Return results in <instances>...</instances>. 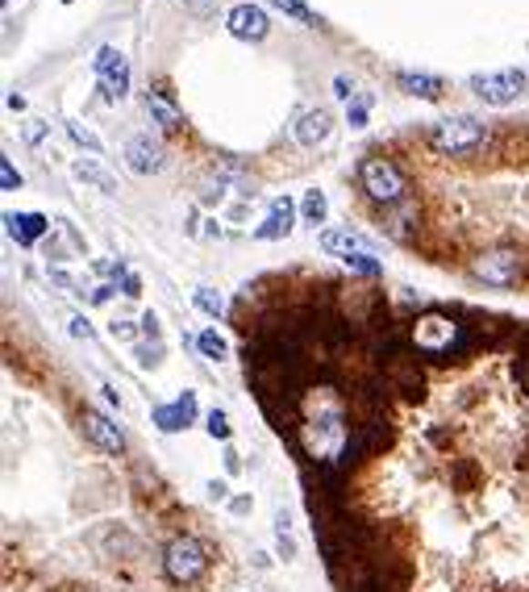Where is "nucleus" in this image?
Instances as JSON below:
<instances>
[{
	"label": "nucleus",
	"mask_w": 529,
	"mask_h": 592,
	"mask_svg": "<svg viewBox=\"0 0 529 592\" xmlns=\"http://www.w3.org/2000/svg\"><path fill=\"white\" fill-rule=\"evenodd\" d=\"M296 438H300L304 454L313 464H342L351 446V417H346L342 396L333 393L330 384H309L296 396V422H292Z\"/></svg>",
	"instance_id": "nucleus-1"
},
{
	"label": "nucleus",
	"mask_w": 529,
	"mask_h": 592,
	"mask_svg": "<svg viewBox=\"0 0 529 592\" xmlns=\"http://www.w3.org/2000/svg\"><path fill=\"white\" fill-rule=\"evenodd\" d=\"M409 342L422 351L425 359H454L459 351H467V326L451 313H422L409 330Z\"/></svg>",
	"instance_id": "nucleus-2"
},
{
	"label": "nucleus",
	"mask_w": 529,
	"mask_h": 592,
	"mask_svg": "<svg viewBox=\"0 0 529 592\" xmlns=\"http://www.w3.org/2000/svg\"><path fill=\"white\" fill-rule=\"evenodd\" d=\"M359 184H363V192L375 200V205L392 209L404 200V192H409V184H404V171L396 168L392 158L383 155H371L359 163Z\"/></svg>",
	"instance_id": "nucleus-3"
},
{
	"label": "nucleus",
	"mask_w": 529,
	"mask_h": 592,
	"mask_svg": "<svg viewBox=\"0 0 529 592\" xmlns=\"http://www.w3.org/2000/svg\"><path fill=\"white\" fill-rule=\"evenodd\" d=\"M163 572L171 584H197L200 576L209 572V551L200 538L192 534H179L163 546Z\"/></svg>",
	"instance_id": "nucleus-4"
},
{
	"label": "nucleus",
	"mask_w": 529,
	"mask_h": 592,
	"mask_svg": "<svg viewBox=\"0 0 529 592\" xmlns=\"http://www.w3.org/2000/svg\"><path fill=\"white\" fill-rule=\"evenodd\" d=\"M430 142H433V150H442V155L463 158V155H475V150L488 142V126L475 121V117H446L430 129Z\"/></svg>",
	"instance_id": "nucleus-5"
},
{
	"label": "nucleus",
	"mask_w": 529,
	"mask_h": 592,
	"mask_svg": "<svg viewBox=\"0 0 529 592\" xmlns=\"http://www.w3.org/2000/svg\"><path fill=\"white\" fill-rule=\"evenodd\" d=\"M471 276L483 280L488 288H513L525 280V259H521L517 247H496L483 250L475 263H471Z\"/></svg>",
	"instance_id": "nucleus-6"
},
{
	"label": "nucleus",
	"mask_w": 529,
	"mask_h": 592,
	"mask_svg": "<svg viewBox=\"0 0 529 592\" xmlns=\"http://www.w3.org/2000/svg\"><path fill=\"white\" fill-rule=\"evenodd\" d=\"M525 71L517 67H504V71H480V76H471V92L483 100V105H492V109H504V105H513V100L525 92Z\"/></svg>",
	"instance_id": "nucleus-7"
},
{
	"label": "nucleus",
	"mask_w": 529,
	"mask_h": 592,
	"mask_svg": "<svg viewBox=\"0 0 529 592\" xmlns=\"http://www.w3.org/2000/svg\"><path fill=\"white\" fill-rule=\"evenodd\" d=\"M92 71H97L100 92H105L108 105L126 100V92H129V63H126V55H121L117 46H100L97 59H92Z\"/></svg>",
	"instance_id": "nucleus-8"
},
{
	"label": "nucleus",
	"mask_w": 529,
	"mask_h": 592,
	"mask_svg": "<svg viewBox=\"0 0 529 592\" xmlns=\"http://www.w3.org/2000/svg\"><path fill=\"white\" fill-rule=\"evenodd\" d=\"M126 163L134 176H158V171L167 168V150L158 138H150V134H134V138L126 142Z\"/></svg>",
	"instance_id": "nucleus-9"
},
{
	"label": "nucleus",
	"mask_w": 529,
	"mask_h": 592,
	"mask_svg": "<svg viewBox=\"0 0 529 592\" xmlns=\"http://www.w3.org/2000/svg\"><path fill=\"white\" fill-rule=\"evenodd\" d=\"M79 425H84L88 443L100 446V451H108V454H121V451H126V430H121L113 417L100 413V409H84V413H79Z\"/></svg>",
	"instance_id": "nucleus-10"
},
{
	"label": "nucleus",
	"mask_w": 529,
	"mask_h": 592,
	"mask_svg": "<svg viewBox=\"0 0 529 592\" xmlns=\"http://www.w3.org/2000/svg\"><path fill=\"white\" fill-rule=\"evenodd\" d=\"M155 425L163 430V434H179V430H188V425L197 422V393H179L171 405H155Z\"/></svg>",
	"instance_id": "nucleus-11"
},
{
	"label": "nucleus",
	"mask_w": 529,
	"mask_h": 592,
	"mask_svg": "<svg viewBox=\"0 0 529 592\" xmlns=\"http://www.w3.org/2000/svg\"><path fill=\"white\" fill-rule=\"evenodd\" d=\"M226 30L234 34V38H242V42H259V38H267L271 21H267V13L259 9V5H238V9H229Z\"/></svg>",
	"instance_id": "nucleus-12"
},
{
	"label": "nucleus",
	"mask_w": 529,
	"mask_h": 592,
	"mask_svg": "<svg viewBox=\"0 0 529 592\" xmlns=\"http://www.w3.org/2000/svg\"><path fill=\"white\" fill-rule=\"evenodd\" d=\"M292 221H296L292 197H275L271 209H267V218L255 226V238H259V242H275V238H288V234H292Z\"/></svg>",
	"instance_id": "nucleus-13"
},
{
	"label": "nucleus",
	"mask_w": 529,
	"mask_h": 592,
	"mask_svg": "<svg viewBox=\"0 0 529 592\" xmlns=\"http://www.w3.org/2000/svg\"><path fill=\"white\" fill-rule=\"evenodd\" d=\"M147 113L155 117V126L163 129V134H176L179 121H184V113H179L176 97L167 92V84H155V88L147 92Z\"/></svg>",
	"instance_id": "nucleus-14"
},
{
	"label": "nucleus",
	"mask_w": 529,
	"mask_h": 592,
	"mask_svg": "<svg viewBox=\"0 0 529 592\" xmlns=\"http://www.w3.org/2000/svg\"><path fill=\"white\" fill-rule=\"evenodd\" d=\"M330 129H333V117H330V109H309V113H300L296 117V142L300 147H317V142H325L330 138Z\"/></svg>",
	"instance_id": "nucleus-15"
},
{
	"label": "nucleus",
	"mask_w": 529,
	"mask_h": 592,
	"mask_svg": "<svg viewBox=\"0 0 529 592\" xmlns=\"http://www.w3.org/2000/svg\"><path fill=\"white\" fill-rule=\"evenodd\" d=\"M5 226H9V238H17L21 247H34L50 230V221L42 213H5Z\"/></svg>",
	"instance_id": "nucleus-16"
},
{
	"label": "nucleus",
	"mask_w": 529,
	"mask_h": 592,
	"mask_svg": "<svg viewBox=\"0 0 529 592\" xmlns=\"http://www.w3.org/2000/svg\"><path fill=\"white\" fill-rule=\"evenodd\" d=\"M396 84H401L409 97H422V100H438L442 97V79L425 76V71H396Z\"/></svg>",
	"instance_id": "nucleus-17"
},
{
	"label": "nucleus",
	"mask_w": 529,
	"mask_h": 592,
	"mask_svg": "<svg viewBox=\"0 0 529 592\" xmlns=\"http://www.w3.org/2000/svg\"><path fill=\"white\" fill-rule=\"evenodd\" d=\"M321 250H330V255H354V250H371L367 247L363 234H354V230H325L321 234Z\"/></svg>",
	"instance_id": "nucleus-18"
},
{
	"label": "nucleus",
	"mask_w": 529,
	"mask_h": 592,
	"mask_svg": "<svg viewBox=\"0 0 529 592\" xmlns=\"http://www.w3.org/2000/svg\"><path fill=\"white\" fill-rule=\"evenodd\" d=\"M71 171H76V176L84 179V184H97L100 192H105V197H117V179L108 176L105 168H97L92 158H76V163H71Z\"/></svg>",
	"instance_id": "nucleus-19"
},
{
	"label": "nucleus",
	"mask_w": 529,
	"mask_h": 592,
	"mask_svg": "<svg viewBox=\"0 0 529 592\" xmlns=\"http://www.w3.org/2000/svg\"><path fill=\"white\" fill-rule=\"evenodd\" d=\"M325 213H330V200H325V192H317V188H309L300 200V218L309 221V226H321Z\"/></svg>",
	"instance_id": "nucleus-20"
},
{
	"label": "nucleus",
	"mask_w": 529,
	"mask_h": 592,
	"mask_svg": "<svg viewBox=\"0 0 529 592\" xmlns=\"http://www.w3.org/2000/svg\"><path fill=\"white\" fill-rule=\"evenodd\" d=\"M342 263L351 267V271H359V276H380L383 271V263L371 255V250H354V255H346Z\"/></svg>",
	"instance_id": "nucleus-21"
},
{
	"label": "nucleus",
	"mask_w": 529,
	"mask_h": 592,
	"mask_svg": "<svg viewBox=\"0 0 529 592\" xmlns=\"http://www.w3.org/2000/svg\"><path fill=\"white\" fill-rule=\"evenodd\" d=\"M197 346H200V355L205 359H226V338L217 334V330H200V338H197Z\"/></svg>",
	"instance_id": "nucleus-22"
},
{
	"label": "nucleus",
	"mask_w": 529,
	"mask_h": 592,
	"mask_svg": "<svg viewBox=\"0 0 529 592\" xmlns=\"http://www.w3.org/2000/svg\"><path fill=\"white\" fill-rule=\"evenodd\" d=\"M192 301H197V309H205L209 317H221V313H226V301H221L213 288H197V292H192Z\"/></svg>",
	"instance_id": "nucleus-23"
},
{
	"label": "nucleus",
	"mask_w": 529,
	"mask_h": 592,
	"mask_svg": "<svg viewBox=\"0 0 529 592\" xmlns=\"http://www.w3.org/2000/svg\"><path fill=\"white\" fill-rule=\"evenodd\" d=\"M205 430L209 434L217 438V443H229V434H234V430H229V417H226V409H209V417H205Z\"/></svg>",
	"instance_id": "nucleus-24"
},
{
	"label": "nucleus",
	"mask_w": 529,
	"mask_h": 592,
	"mask_svg": "<svg viewBox=\"0 0 529 592\" xmlns=\"http://www.w3.org/2000/svg\"><path fill=\"white\" fill-rule=\"evenodd\" d=\"M67 134H71V142H79V147H84V150H92V155H97V150H100V138H97V134H92L88 126H79V121H67Z\"/></svg>",
	"instance_id": "nucleus-25"
},
{
	"label": "nucleus",
	"mask_w": 529,
	"mask_h": 592,
	"mask_svg": "<svg viewBox=\"0 0 529 592\" xmlns=\"http://www.w3.org/2000/svg\"><path fill=\"white\" fill-rule=\"evenodd\" d=\"M275 9L288 13V17H296V21H317V17H313V9H309L304 0H275Z\"/></svg>",
	"instance_id": "nucleus-26"
},
{
	"label": "nucleus",
	"mask_w": 529,
	"mask_h": 592,
	"mask_svg": "<svg viewBox=\"0 0 529 592\" xmlns=\"http://www.w3.org/2000/svg\"><path fill=\"white\" fill-rule=\"evenodd\" d=\"M367 109H371V97H354L351 100V109H346V117H351V126H367Z\"/></svg>",
	"instance_id": "nucleus-27"
},
{
	"label": "nucleus",
	"mask_w": 529,
	"mask_h": 592,
	"mask_svg": "<svg viewBox=\"0 0 529 592\" xmlns=\"http://www.w3.org/2000/svg\"><path fill=\"white\" fill-rule=\"evenodd\" d=\"M0 188H5V192H13V188H21V171L13 168L9 158H0Z\"/></svg>",
	"instance_id": "nucleus-28"
},
{
	"label": "nucleus",
	"mask_w": 529,
	"mask_h": 592,
	"mask_svg": "<svg viewBox=\"0 0 529 592\" xmlns=\"http://www.w3.org/2000/svg\"><path fill=\"white\" fill-rule=\"evenodd\" d=\"M158 355H163V346H137V363H142V367H155L158 363Z\"/></svg>",
	"instance_id": "nucleus-29"
},
{
	"label": "nucleus",
	"mask_w": 529,
	"mask_h": 592,
	"mask_svg": "<svg viewBox=\"0 0 529 592\" xmlns=\"http://www.w3.org/2000/svg\"><path fill=\"white\" fill-rule=\"evenodd\" d=\"M333 97L351 105V100H354V84H351V79H346V76H338V79H333Z\"/></svg>",
	"instance_id": "nucleus-30"
},
{
	"label": "nucleus",
	"mask_w": 529,
	"mask_h": 592,
	"mask_svg": "<svg viewBox=\"0 0 529 592\" xmlns=\"http://www.w3.org/2000/svg\"><path fill=\"white\" fill-rule=\"evenodd\" d=\"M71 334H76V338H92V322H88V317H71Z\"/></svg>",
	"instance_id": "nucleus-31"
},
{
	"label": "nucleus",
	"mask_w": 529,
	"mask_h": 592,
	"mask_svg": "<svg viewBox=\"0 0 529 592\" xmlns=\"http://www.w3.org/2000/svg\"><path fill=\"white\" fill-rule=\"evenodd\" d=\"M275 534H292V514L288 509H275Z\"/></svg>",
	"instance_id": "nucleus-32"
},
{
	"label": "nucleus",
	"mask_w": 529,
	"mask_h": 592,
	"mask_svg": "<svg viewBox=\"0 0 529 592\" xmlns=\"http://www.w3.org/2000/svg\"><path fill=\"white\" fill-rule=\"evenodd\" d=\"M209 496H213V501H226V496H229V484L226 480H209Z\"/></svg>",
	"instance_id": "nucleus-33"
},
{
	"label": "nucleus",
	"mask_w": 529,
	"mask_h": 592,
	"mask_svg": "<svg viewBox=\"0 0 529 592\" xmlns=\"http://www.w3.org/2000/svg\"><path fill=\"white\" fill-rule=\"evenodd\" d=\"M275 538H280V555H284V559H296V543H292V534H275Z\"/></svg>",
	"instance_id": "nucleus-34"
},
{
	"label": "nucleus",
	"mask_w": 529,
	"mask_h": 592,
	"mask_svg": "<svg viewBox=\"0 0 529 592\" xmlns=\"http://www.w3.org/2000/svg\"><path fill=\"white\" fill-rule=\"evenodd\" d=\"M113 338H121V342H126V338H134V326H129V322H113Z\"/></svg>",
	"instance_id": "nucleus-35"
},
{
	"label": "nucleus",
	"mask_w": 529,
	"mask_h": 592,
	"mask_svg": "<svg viewBox=\"0 0 529 592\" xmlns=\"http://www.w3.org/2000/svg\"><path fill=\"white\" fill-rule=\"evenodd\" d=\"M226 472H229V475L242 472V454H238V451H226Z\"/></svg>",
	"instance_id": "nucleus-36"
},
{
	"label": "nucleus",
	"mask_w": 529,
	"mask_h": 592,
	"mask_svg": "<svg viewBox=\"0 0 529 592\" xmlns=\"http://www.w3.org/2000/svg\"><path fill=\"white\" fill-rule=\"evenodd\" d=\"M192 13H217V0H188Z\"/></svg>",
	"instance_id": "nucleus-37"
},
{
	"label": "nucleus",
	"mask_w": 529,
	"mask_h": 592,
	"mask_svg": "<svg viewBox=\"0 0 529 592\" xmlns=\"http://www.w3.org/2000/svg\"><path fill=\"white\" fill-rule=\"evenodd\" d=\"M229 514H250V496H234V501H229Z\"/></svg>",
	"instance_id": "nucleus-38"
},
{
	"label": "nucleus",
	"mask_w": 529,
	"mask_h": 592,
	"mask_svg": "<svg viewBox=\"0 0 529 592\" xmlns=\"http://www.w3.org/2000/svg\"><path fill=\"white\" fill-rule=\"evenodd\" d=\"M100 393H105V401H108V405H113V409H121V393H117V388H113V384H105V388H100Z\"/></svg>",
	"instance_id": "nucleus-39"
},
{
	"label": "nucleus",
	"mask_w": 529,
	"mask_h": 592,
	"mask_svg": "<svg viewBox=\"0 0 529 592\" xmlns=\"http://www.w3.org/2000/svg\"><path fill=\"white\" fill-rule=\"evenodd\" d=\"M42 134H46V126H42V121H30V129H25V138H30V142H42Z\"/></svg>",
	"instance_id": "nucleus-40"
},
{
	"label": "nucleus",
	"mask_w": 529,
	"mask_h": 592,
	"mask_svg": "<svg viewBox=\"0 0 529 592\" xmlns=\"http://www.w3.org/2000/svg\"><path fill=\"white\" fill-rule=\"evenodd\" d=\"M142 330H147L150 338H158V317H155V313H147V317H142Z\"/></svg>",
	"instance_id": "nucleus-41"
},
{
	"label": "nucleus",
	"mask_w": 529,
	"mask_h": 592,
	"mask_svg": "<svg viewBox=\"0 0 529 592\" xmlns=\"http://www.w3.org/2000/svg\"><path fill=\"white\" fill-rule=\"evenodd\" d=\"M108 296H113V288L105 284V288H97V292H92V301H97V305H100V301H108Z\"/></svg>",
	"instance_id": "nucleus-42"
},
{
	"label": "nucleus",
	"mask_w": 529,
	"mask_h": 592,
	"mask_svg": "<svg viewBox=\"0 0 529 592\" xmlns=\"http://www.w3.org/2000/svg\"><path fill=\"white\" fill-rule=\"evenodd\" d=\"M59 5H71V0H59Z\"/></svg>",
	"instance_id": "nucleus-43"
}]
</instances>
